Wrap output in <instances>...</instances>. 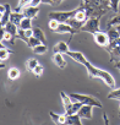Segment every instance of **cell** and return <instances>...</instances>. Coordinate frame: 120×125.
<instances>
[{
  "mask_svg": "<svg viewBox=\"0 0 120 125\" xmlns=\"http://www.w3.org/2000/svg\"><path fill=\"white\" fill-rule=\"evenodd\" d=\"M53 52L54 53H61V54H68L70 50H69V44L66 42H59L58 44L54 45L53 48Z\"/></svg>",
  "mask_w": 120,
  "mask_h": 125,
  "instance_id": "13",
  "label": "cell"
},
{
  "mask_svg": "<svg viewBox=\"0 0 120 125\" xmlns=\"http://www.w3.org/2000/svg\"><path fill=\"white\" fill-rule=\"evenodd\" d=\"M49 115L54 124H60V114H55L54 112H49Z\"/></svg>",
  "mask_w": 120,
  "mask_h": 125,
  "instance_id": "32",
  "label": "cell"
},
{
  "mask_svg": "<svg viewBox=\"0 0 120 125\" xmlns=\"http://www.w3.org/2000/svg\"><path fill=\"white\" fill-rule=\"evenodd\" d=\"M33 36L34 37H37L43 44H47V38H45V34H44V32L42 31V28H39V27H34L33 28Z\"/></svg>",
  "mask_w": 120,
  "mask_h": 125,
  "instance_id": "20",
  "label": "cell"
},
{
  "mask_svg": "<svg viewBox=\"0 0 120 125\" xmlns=\"http://www.w3.org/2000/svg\"><path fill=\"white\" fill-rule=\"evenodd\" d=\"M105 50L109 53L110 55V61H118L120 60V45H115V47H105Z\"/></svg>",
  "mask_w": 120,
  "mask_h": 125,
  "instance_id": "9",
  "label": "cell"
},
{
  "mask_svg": "<svg viewBox=\"0 0 120 125\" xmlns=\"http://www.w3.org/2000/svg\"><path fill=\"white\" fill-rule=\"evenodd\" d=\"M4 27H5V30H6L8 33H10V34H12L14 37H16L17 31H19V26H17V25H15V23H12L11 21H9Z\"/></svg>",
  "mask_w": 120,
  "mask_h": 125,
  "instance_id": "18",
  "label": "cell"
},
{
  "mask_svg": "<svg viewBox=\"0 0 120 125\" xmlns=\"http://www.w3.org/2000/svg\"><path fill=\"white\" fill-rule=\"evenodd\" d=\"M119 109H120V105H119Z\"/></svg>",
  "mask_w": 120,
  "mask_h": 125,
  "instance_id": "41",
  "label": "cell"
},
{
  "mask_svg": "<svg viewBox=\"0 0 120 125\" xmlns=\"http://www.w3.org/2000/svg\"><path fill=\"white\" fill-rule=\"evenodd\" d=\"M103 119H104L105 124H109V119H108V116H107V114H105V113L103 114Z\"/></svg>",
  "mask_w": 120,
  "mask_h": 125,
  "instance_id": "36",
  "label": "cell"
},
{
  "mask_svg": "<svg viewBox=\"0 0 120 125\" xmlns=\"http://www.w3.org/2000/svg\"><path fill=\"white\" fill-rule=\"evenodd\" d=\"M93 39L96 42L97 45L102 47V48H105L109 45L110 43V39H109V36L107 32H103V31H98L96 33H93Z\"/></svg>",
  "mask_w": 120,
  "mask_h": 125,
  "instance_id": "5",
  "label": "cell"
},
{
  "mask_svg": "<svg viewBox=\"0 0 120 125\" xmlns=\"http://www.w3.org/2000/svg\"><path fill=\"white\" fill-rule=\"evenodd\" d=\"M54 3H56V4H61V0H53Z\"/></svg>",
  "mask_w": 120,
  "mask_h": 125,
  "instance_id": "38",
  "label": "cell"
},
{
  "mask_svg": "<svg viewBox=\"0 0 120 125\" xmlns=\"http://www.w3.org/2000/svg\"><path fill=\"white\" fill-rule=\"evenodd\" d=\"M119 73H120V70H119Z\"/></svg>",
  "mask_w": 120,
  "mask_h": 125,
  "instance_id": "42",
  "label": "cell"
},
{
  "mask_svg": "<svg viewBox=\"0 0 120 125\" xmlns=\"http://www.w3.org/2000/svg\"><path fill=\"white\" fill-rule=\"evenodd\" d=\"M19 77H20V70L17 68H10L8 70V79L14 81V80H17Z\"/></svg>",
  "mask_w": 120,
  "mask_h": 125,
  "instance_id": "21",
  "label": "cell"
},
{
  "mask_svg": "<svg viewBox=\"0 0 120 125\" xmlns=\"http://www.w3.org/2000/svg\"><path fill=\"white\" fill-rule=\"evenodd\" d=\"M118 25H120V14L114 16V17H111L108 21V26H118Z\"/></svg>",
  "mask_w": 120,
  "mask_h": 125,
  "instance_id": "28",
  "label": "cell"
},
{
  "mask_svg": "<svg viewBox=\"0 0 120 125\" xmlns=\"http://www.w3.org/2000/svg\"><path fill=\"white\" fill-rule=\"evenodd\" d=\"M119 3L120 0H110V9L114 11V12H118L119 11Z\"/></svg>",
  "mask_w": 120,
  "mask_h": 125,
  "instance_id": "30",
  "label": "cell"
},
{
  "mask_svg": "<svg viewBox=\"0 0 120 125\" xmlns=\"http://www.w3.org/2000/svg\"><path fill=\"white\" fill-rule=\"evenodd\" d=\"M53 61H54V64L60 68V69H65L66 68V61L63 56L61 53H54L53 54Z\"/></svg>",
  "mask_w": 120,
  "mask_h": 125,
  "instance_id": "12",
  "label": "cell"
},
{
  "mask_svg": "<svg viewBox=\"0 0 120 125\" xmlns=\"http://www.w3.org/2000/svg\"><path fill=\"white\" fill-rule=\"evenodd\" d=\"M55 33H58V34H63V33H70L71 34V38H72V36H75L76 33H79V31L77 30H75L72 26H70L69 23H66V22H60L59 23V26H58V28L54 31Z\"/></svg>",
  "mask_w": 120,
  "mask_h": 125,
  "instance_id": "7",
  "label": "cell"
},
{
  "mask_svg": "<svg viewBox=\"0 0 120 125\" xmlns=\"http://www.w3.org/2000/svg\"><path fill=\"white\" fill-rule=\"evenodd\" d=\"M42 4H48V5H54L55 3L53 0H42Z\"/></svg>",
  "mask_w": 120,
  "mask_h": 125,
  "instance_id": "35",
  "label": "cell"
},
{
  "mask_svg": "<svg viewBox=\"0 0 120 125\" xmlns=\"http://www.w3.org/2000/svg\"><path fill=\"white\" fill-rule=\"evenodd\" d=\"M38 12H39V8H38V6H31V5L26 6V8L22 10V14L25 15V17H30V19H32V20L37 17Z\"/></svg>",
  "mask_w": 120,
  "mask_h": 125,
  "instance_id": "11",
  "label": "cell"
},
{
  "mask_svg": "<svg viewBox=\"0 0 120 125\" xmlns=\"http://www.w3.org/2000/svg\"><path fill=\"white\" fill-rule=\"evenodd\" d=\"M31 26H32V19H30V17H23V20L21 21V23H20V28H22V30H27V28H31Z\"/></svg>",
  "mask_w": 120,
  "mask_h": 125,
  "instance_id": "24",
  "label": "cell"
},
{
  "mask_svg": "<svg viewBox=\"0 0 120 125\" xmlns=\"http://www.w3.org/2000/svg\"><path fill=\"white\" fill-rule=\"evenodd\" d=\"M16 39H21V41H23L26 44L28 43V37L26 36L25 30H22V28L19 27V31H17V34H16Z\"/></svg>",
  "mask_w": 120,
  "mask_h": 125,
  "instance_id": "25",
  "label": "cell"
},
{
  "mask_svg": "<svg viewBox=\"0 0 120 125\" xmlns=\"http://www.w3.org/2000/svg\"><path fill=\"white\" fill-rule=\"evenodd\" d=\"M42 42L37 38V37H34V36H32V37H30L28 38V43H27V45L30 47V48H34V47H37V45H39Z\"/></svg>",
  "mask_w": 120,
  "mask_h": 125,
  "instance_id": "26",
  "label": "cell"
},
{
  "mask_svg": "<svg viewBox=\"0 0 120 125\" xmlns=\"http://www.w3.org/2000/svg\"><path fill=\"white\" fill-rule=\"evenodd\" d=\"M32 73H33L37 77L42 76V75H43V73H44V68H43V65H39V64H38V65L34 68V70H33Z\"/></svg>",
  "mask_w": 120,
  "mask_h": 125,
  "instance_id": "29",
  "label": "cell"
},
{
  "mask_svg": "<svg viewBox=\"0 0 120 125\" xmlns=\"http://www.w3.org/2000/svg\"><path fill=\"white\" fill-rule=\"evenodd\" d=\"M115 27H116V30H118V32L120 33V25H118V26H115Z\"/></svg>",
  "mask_w": 120,
  "mask_h": 125,
  "instance_id": "39",
  "label": "cell"
},
{
  "mask_svg": "<svg viewBox=\"0 0 120 125\" xmlns=\"http://www.w3.org/2000/svg\"><path fill=\"white\" fill-rule=\"evenodd\" d=\"M79 22H81V23H86V21L88 20V16H87V14H86V10L82 8V6H80V8H77V12H76V15L74 16Z\"/></svg>",
  "mask_w": 120,
  "mask_h": 125,
  "instance_id": "14",
  "label": "cell"
},
{
  "mask_svg": "<svg viewBox=\"0 0 120 125\" xmlns=\"http://www.w3.org/2000/svg\"><path fill=\"white\" fill-rule=\"evenodd\" d=\"M23 17H25V15H23L22 12L12 11V12H11V16H10V21H11L12 23L20 26V23H21V21L23 20Z\"/></svg>",
  "mask_w": 120,
  "mask_h": 125,
  "instance_id": "17",
  "label": "cell"
},
{
  "mask_svg": "<svg viewBox=\"0 0 120 125\" xmlns=\"http://www.w3.org/2000/svg\"><path fill=\"white\" fill-rule=\"evenodd\" d=\"M38 64H39V62H38V60H37V59H34V58H31V59H28V60H27L26 68H27V70H28L30 73H32V71L34 70V68H36Z\"/></svg>",
  "mask_w": 120,
  "mask_h": 125,
  "instance_id": "23",
  "label": "cell"
},
{
  "mask_svg": "<svg viewBox=\"0 0 120 125\" xmlns=\"http://www.w3.org/2000/svg\"><path fill=\"white\" fill-rule=\"evenodd\" d=\"M100 19L102 16H93V17H90L86 23L80 28V32H88V33H96L98 31H100Z\"/></svg>",
  "mask_w": 120,
  "mask_h": 125,
  "instance_id": "2",
  "label": "cell"
},
{
  "mask_svg": "<svg viewBox=\"0 0 120 125\" xmlns=\"http://www.w3.org/2000/svg\"><path fill=\"white\" fill-rule=\"evenodd\" d=\"M25 33H26V36L30 38V37H32V36H33V33H34V32H33V28L31 27V28H27V30H25Z\"/></svg>",
  "mask_w": 120,
  "mask_h": 125,
  "instance_id": "33",
  "label": "cell"
},
{
  "mask_svg": "<svg viewBox=\"0 0 120 125\" xmlns=\"http://www.w3.org/2000/svg\"><path fill=\"white\" fill-rule=\"evenodd\" d=\"M60 97H61V101H63V105H64L65 113H68V112L71 109V107H72V104H74V101H72V98L70 97V94H66L64 91L60 92Z\"/></svg>",
  "mask_w": 120,
  "mask_h": 125,
  "instance_id": "10",
  "label": "cell"
},
{
  "mask_svg": "<svg viewBox=\"0 0 120 125\" xmlns=\"http://www.w3.org/2000/svg\"><path fill=\"white\" fill-rule=\"evenodd\" d=\"M77 114L82 118V119H92V114H93V105L91 104H83L81 107V109L77 112Z\"/></svg>",
  "mask_w": 120,
  "mask_h": 125,
  "instance_id": "8",
  "label": "cell"
},
{
  "mask_svg": "<svg viewBox=\"0 0 120 125\" xmlns=\"http://www.w3.org/2000/svg\"><path fill=\"white\" fill-rule=\"evenodd\" d=\"M82 1H86V0H81V3H82Z\"/></svg>",
  "mask_w": 120,
  "mask_h": 125,
  "instance_id": "40",
  "label": "cell"
},
{
  "mask_svg": "<svg viewBox=\"0 0 120 125\" xmlns=\"http://www.w3.org/2000/svg\"><path fill=\"white\" fill-rule=\"evenodd\" d=\"M105 32L108 33L110 42H113V41H115L116 38H119V37H120V33L118 32V30H116V27H115V26H108Z\"/></svg>",
  "mask_w": 120,
  "mask_h": 125,
  "instance_id": "16",
  "label": "cell"
},
{
  "mask_svg": "<svg viewBox=\"0 0 120 125\" xmlns=\"http://www.w3.org/2000/svg\"><path fill=\"white\" fill-rule=\"evenodd\" d=\"M39 4H42V0H32L31 1V6H39Z\"/></svg>",
  "mask_w": 120,
  "mask_h": 125,
  "instance_id": "34",
  "label": "cell"
},
{
  "mask_svg": "<svg viewBox=\"0 0 120 125\" xmlns=\"http://www.w3.org/2000/svg\"><path fill=\"white\" fill-rule=\"evenodd\" d=\"M81 116L75 113V114H70V115H66V124L68 125H81L82 121H81Z\"/></svg>",
  "mask_w": 120,
  "mask_h": 125,
  "instance_id": "15",
  "label": "cell"
},
{
  "mask_svg": "<svg viewBox=\"0 0 120 125\" xmlns=\"http://www.w3.org/2000/svg\"><path fill=\"white\" fill-rule=\"evenodd\" d=\"M115 68H116L118 70H120V60H118V61H115Z\"/></svg>",
  "mask_w": 120,
  "mask_h": 125,
  "instance_id": "37",
  "label": "cell"
},
{
  "mask_svg": "<svg viewBox=\"0 0 120 125\" xmlns=\"http://www.w3.org/2000/svg\"><path fill=\"white\" fill-rule=\"evenodd\" d=\"M59 21H56V20H54V19H49V28L51 30V31H55L56 28H58V26H59Z\"/></svg>",
  "mask_w": 120,
  "mask_h": 125,
  "instance_id": "31",
  "label": "cell"
},
{
  "mask_svg": "<svg viewBox=\"0 0 120 125\" xmlns=\"http://www.w3.org/2000/svg\"><path fill=\"white\" fill-rule=\"evenodd\" d=\"M11 6L9 4H1L0 6V26H5L10 21Z\"/></svg>",
  "mask_w": 120,
  "mask_h": 125,
  "instance_id": "6",
  "label": "cell"
},
{
  "mask_svg": "<svg viewBox=\"0 0 120 125\" xmlns=\"http://www.w3.org/2000/svg\"><path fill=\"white\" fill-rule=\"evenodd\" d=\"M70 97L72 98V101L81 102L82 104H91V105H93V107L103 108V104L100 103V101H98L97 98H94V97H92V96L80 94V93H70Z\"/></svg>",
  "mask_w": 120,
  "mask_h": 125,
  "instance_id": "3",
  "label": "cell"
},
{
  "mask_svg": "<svg viewBox=\"0 0 120 125\" xmlns=\"http://www.w3.org/2000/svg\"><path fill=\"white\" fill-rule=\"evenodd\" d=\"M32 50H33V53H34V54H37V55H43V54H45V53L48 52V47H47V44L40 43L39 45L34 47Z\"/></svg>",
  "mask_w": 120,
  "mask_h": 125,
  "instance_id": "22",
  "label": "cell"
},
{
  "mask_svg": "<svg viewBox=\"0 0 120 125\" xmlns=\"http://www.w3.org/2000/svg\"><path fill=\"white\" fill-rule=\"evenodd\" d=\"M119 116H120V114H119Z\"/></svg>",
  "mask_w": 120,
  "mask_h": 125,
  "instance_id": "43",
  "label": "cell"
},
{
  "mask_svg": "<svg viewBox=\"0 0 120 125\" xmlns=\"http://www.w3.org/2000/svg\"><path fill=\"white\" fill-rule=\"evenodd\" d=\"M77 12V9L71 11H51L49 12V19H54L59 22H66L69 19L74 17Z\"/></svg>",
  "mask_w": 120,
  "mask_h": 125,
  "instance_id": "4",
  "label": "cell"
},
{
  "mask_svg": "<svg viewBox=\"0 0 120 125\" xmlns=\"http://www.w3.org/2000/svg\"><path fill=\"white\" fill-rule=\"evenodd\" d=\"M108 99H120V88H114L108 96H107Z\"/></svg>",
  "mask_w": 120,
  "mask_h": 125,
  "instance_id": "27",
  "label": "cell"
},
{
  "mask_svg": "<svg viewBox=\"0 0 120 125\" xmlns=\"http://www.w3.org/2000/svg\"><path fill=\"white\" fill-rule=\"evenodd\" d=\"M66 55H69V56H70L72 60H75L76 62H80L81 65H83V66L87 69L88 76H90L91 79H100L102 81L105 82L107 86H109L110 88H115V80H114V77H113L108 71L93 66L91 62L86 59V56H85L81 52H72V50H70Z\"/></svg>",
  "mask_w": 120,
  "mask_h": 125,
  "instance_id": "1",
  "label": "cell"
},
{
  "mask_svg": "<svg viewBox=\"0 0 120 125\" xmlns=\"http://www.w3.org/2000/svg\"><path fill=\"white\" fill-rule=\"evenodd\" d=\"M11 54H14L12 50L8 49L5 45H1V49H0V60H1V62H4L6 59H9V56Z\"/></svg>",
  "mask_w": 120,
  "mask_h": 125,
  "instance_id": "19",
  "label": "cell"
}]
</instances>
